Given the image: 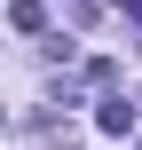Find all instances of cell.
<instances>
[{
	"instance_id": "obj_1",
	"label": "cell",
	"mask_w": 142,
	"mask_h": 150,
	"mask_svg": "<svg viewBox=\"0 0 142 150\" xmlns=\"http://www.w3.org/2000/svg\"><path fill=\"white\" fill-rule=\"evenodd\" d=\"M95 127H103V134H126V127H134V103H126V95H103V103H95Z\"/></svg>"
},
{
	"instance_id": "obj_2",
	"label": "cell",
	"mask_w": 142,
	"mask_h": 150,
	"mask_svg": "<svg viewBox=\"0 0 142 150\" xmlns=\"http://www.w3.org/2000/svg\"><path fill=\"white\" fill-rule=\"evenodd\" d=\"M8 24H16V32H47V0H16Z\"/></svg>"
},
{
	"instance_id": "obj_3",
	"label": "cell",
	"mask_w": 142,
	"mask_h": 150,
	"mask_svg": "<svg viewBox=\"0 0 142 150\" xmlns=\"http://www.w3.org/2000/svg\"><path fill=\"white\" fill-rule=\"evenodd\" d=\"M87 87H103V95H111V87H119V63H111V55H95V63H87Z\"/></svg>"
},
{
	"instance_id": "obj_4",
	"label": "cell",
	"mask_w": 142,
	"mask_h": 150,
	"mask_svg": "<svg viewBox=\"0 0 142 150\" xmlns=\"http://www.w3.org/2000/svg\"><path fill=\"white\" fill-rule=\"evenodd\" d=\"M134 150H142V134H134Z\"/></svg>"
}]
</instances>
